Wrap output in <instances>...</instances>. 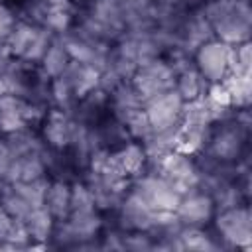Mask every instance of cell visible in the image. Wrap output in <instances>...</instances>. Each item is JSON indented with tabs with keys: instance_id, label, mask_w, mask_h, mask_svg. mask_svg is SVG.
Wrapping results in <instances>:
<instances>
[{
	"instance_id": "6da1fadb",
	"label": "cell",
	"mask_w": 252,
	"mask_h": 252,
	"mask_svg": "<svg viewBox=\"0 0 252 252\" xmlns=\"http://www.w3.org/2000/svg\"><path fill=\"white\" fill-rule=\"evenodd\" d=\"M197 8L211 24L217 39L228 45L250 41V33H252L250 0H203Z\"/></svg>"
},
{
	"instance_id": "7a4b0ae2",
	"label": "cell",
	"mask_w": 252,
	"mask_h": 252,
	"mask_svg": "<svg viewBox=\"0 0 252 252\" xmlns=\"http://www.w3.org/2000/svg\"><path fill=\"white\" fill-rule=\"evenodd\" d=\"M250 132V110L238 108L228 118L213 124L205 154L222 163H238L244 158Z\"/></svg>"
},
{
	"instance_id": "3957f363",
	"label": "cell",
	"mask_w": 252,
	"mask_h": 252,
	"mask_svg": "<svg viewBox=\"0 0 252 252\" xmlns=\"http://www.w3.org/2000/svg\"><path fill=\"white\" fill-rule=\"evenodd\" d=\"M213 232L217 234L222 248L248 250L252 244V213L248 205L217 211L213 217Z\"/></svg>"
},
{
	"instance_id": "277c9868",
	"label": "cell",
	"mask_w": 252,
	"mask_h": 252,
	"mask_svg": "<svg viewBox=\"0 0 252 252\" xmlns=\"http://www.w3.org/2000/svg\"><path fill=\"white\" fill-rule=\"evenodd\" d=\"M128 191L142 199L154 211H175L181 195L171 187V183L154 169H144L128 181Z\"/></svg>"
},
{
	"instance_id": "5b68a950",
	"label": "cell",
	"mask_w": 252,
	"mask_h": 252,
	"mask_svg": "<svg viewBox=\"0 0 252 252\" xmlns=\"http://www.w3.org/2000/svg\"><path fill=\"white\" fill-rule=\"evenodd\" d=\"M148 169H154L158 171L161 177H165L171 187L183 197L191 191H199V177H201V171H199V165H197V159L195 156H189V154H183V152H169L165 154L159 161H156L154 165H146Z\"/></svg>"
},
{
	"instance_id": "8992f818",
	"label": "cell",
	"mask_w": 252,
	"mask_h": 252,
	"mask_svg": "<svg viewBox=\"0 0 252 252\" xmlns=\"http://www.w3.org/2000/svg\"><path fill=\"white\" fill-rule=\"evenodd\" d=\"M57 39L65 45L71 59L87 63V65H91L98 71L106 65L108 55H110V47H112V43H106V41L87 33L77 24L71 30H67L65 33L57 35Z\"/></svg>"
},
{
	"instance_id": "52a82bcc",
	"label": "cell",
	"mask_w": 252,
	"mask_h": 252,
	"mask_svg": "<svg viewBox=\"0 0 252 252\" xmlns=\"http://www.w3.org/2000/svg\"><path fill=\"white\" fill-rule=\"evenodd\" d=\"M132 85L136 87L142 100L146 102L165 91L175 89V71L163 57H156L152 61L142 63L136 69L132 77Z\"/></svg>"
},
{
	"instance_id": "ba28073f",
	"label": "cell",
	"mask_w": 252,
	"mask_h": 252,
	"mask_svg": "<svg viewBox=\"0 0 252 252\" xmlns=\"http://www.w3.org/2000/svg\"><path fill=\"white\" fill-rule=\"evenodd\" d=\"M228 53H230V45L213 37L209 41H205L195 53H193V63L195 69L203 75V79L211 85V83H222L226 79V75L230 73L228 69Z\"/></svg>"
},
{
	"instance_id": "9c48e42d",
	"label": "cell",
	"mask_w": 252,
	"mask_h": 252,
	"mask_svg": "<svg viewBox=\"0 0 252 252\" xmlns=\"http://www.w3.org/2000/svg\"><path fill=\"white\" fill-rule=\"evenodd\" d=\"M175 33V47L187 51V53H195L205 41L213 39V28L207 22V18L201 14L199 8H187L177 24V28L173 30Z\"/></svg>"
},
{
	"instance_id": "30bf717a",
	"label": "cell",
	"mask_w": 252,
	"mask_h": 252,
	"mask_svg": "<svg viewBox=\"0 0 252 252\" xmlns=\"http://www.w3.org/2000/svg\"><path fill=\"white\" fill-rule=\"evenodd\" d=\"M183 98L175 89L165 91L150 100L144 102V112L154 130H165L173 126H181V112H183Z\"/></svg>"
},
{
	"instance_id": "8fae6325",
	"label": "cell",
	"mask_w": 252,
	"mask_h": 252,
	"mask_svg": "<svg viewBox=\"0 0 252 252\" xmlns=\"http://www.w3.org/2000/svg\"><path fill=\"white\" fill-rule=\"evenodd\" d=\"M217 209L205 191H191L183 195L175 207V215L183 226H209Z\"/></svg>"
},
{
	"instance_id": "7c38bea8",
	"label": "cell",
	"mask_w": 252,
	"mask_h": 252,
	"mask_svg": "<svg viewBox=\"0 0 252 252\" xmlns=\"http://www.w3.org/2000/svg\"><path fill=\"white\" fill-rule=\"evenodd\" d=\"M116 215V226L122 230H146L154 226L156 211L150 209L142 199H138L134 193L126 191L120 207L114 211Z\"/></svg>"
},
{
	"instance_id": "4fadbf2b",
	"label": "cell",
	"mask_w": 252,
	"mask_h": 252,
	"mask_svg": "<svg viewBox=\"0 0 252 252\" xmlns=\"http://www.w3.org/2000/svg\"><path fill=\"white\" fill-rule=\"evenodd\" d=\"M140 110H144V100L132 81H124L108 93V114L114 120L126 124Z\"/></svg>"
},
{
	"instance_id": "5bb4252c",
	"label": "cell",
	"mask_w": 252,
	"mask_h": 252,
	"mask_svg": "<svg viewBox=\"0 0 252 252\" xmlns=\"http://www.w3.org/2000/svg\"><path fill=\"white\" fill-rule=\"evenodd\" d=\"M71 122H73V116L69 112L59 108H49L39 124L41 126L39 134L43 142L53 150L67 152L69 140H71Z\"/></svg>"
},
{
	"instance_id": "9a60e30c",
	"label": "cell",
	"mask_w": 252,
	"mask_h": 252,
	"mask_svg": "<svg viewBox=\"0 0 252 252\" xmlns=\"http://www.w3.org/2000/svg\"><path fill=\"white\" fill-rule=\"evenodd\" d=\"M26 112H28V100L24 96L10 94V93L0 94V136L18 132L30 126Z\"/></svg>"
},
{
	"instance_id": "2e32d148",
	"label": "cell",
	"mask_w": 252,
	"mask_h": 252,
	"mask_svg": "<svg viewBox=\"0 0 252 252\" xmlns=\"http://www.w3.org/2000/svg\"><path fill=\"white\" fill-rule=\"evenodd\" d=\"M112 161H114L116 169L128 179L142 173L146 169V163H148L144 148L136 140H128V142L120 144L118 148H114L112 150Z\"/></svg>"
},
{
	"instance_id": "e0dca14e",
	"label": "cell",
	"mask_w": 252,
	"mask_h": 252,
	"mask_svg": "<svg viewBox=\"0 0 252 252\" xmlns=\"http://www.w3.org/2000/svg\"><path fill=\"white\" fill-rule=\"evenodd\" d=\"M179 128L181 126H173V128H165V130H152L150 136L140 142L142 148H144L146 159H148L146 165H154L165 154L175 150L177 138H179Z\"/></svg>"
},
{
	"instance_id": "ac0fdd59",
	"label": "cell",
	"mask_w": 252,
	"mask_h": 252,
	"mask_svg": "<svg viewBox=\"0 0 252 252\" xmlns=\"http://www.w3.org/2000/svg\"><path fill=\"white\" fill-rule=\"evenodd\" d=\"M61 75L69 81V85L73 87V91H75L79 100L85 98L91 91H94L98 87V79H100V71L98 69H94V67H91L87 63L75 61V59L69 61L67 69Z\"/></svg>"
},
{
	"instance_id": "d6986e66",
	"label": "cell",
	"mask_w": 252,
	"mask_h": 252,
	"mask_svg": "<svg viewBox=\"0 0 252 252\" xmlns=\"http://www.w3.org/2000/svg\"><path fill=\"white\" fill-rule=\"evenodd\" d=\"M43 207L53 215L55 220L67 219L71 213V181L51 177L43 197Z\"/></svg>"
},
{
	"instance_id": "ffe728a7",
	"label": "cell",
	"mask_w": 252,
	"mask_h": 252,
	"mask_svg": "<svg viewBox=\"0 0 252 252\" xmlns=\"http://www.w3.org/2000/svg\"><path fill=\"white\" fill-rule=\"evenodd\" d=\"M77 22V8L75 2H47L43 28H47L55 37L71 30Z\"/></svg>"
},
{
	"instance_id": "44dd1931",
	"label": "cell",
	"mask_w": 252,
	"mask_h": 252,
	"mask_svg": "<svg viewBox=\"0 0 252 252\" xmlns=\"http://www.w3.org/2000/svg\"><path fill=\"white\" fill-rule=\"evenodd\" d=\"M181 246L183 250H193V252H215L222 250L217 234L209 230L207 226H183L179 232Z\"/></svg>"
},
{
	"instance_id": "7402d4cb",
	"label": "cell",
	"mask_w": 252,
	"mask_h": 252,
	"mask_svg": "<svg viewBox=\"0 0 252 252\" xmlns=\"http://www.w3.org/2000/svg\"><path fill=\"white\" fill-rule=\"evenodd\" d=\"M24 224L32 242H49L55 226V219L43 205H39L30 211V215L24 219Z\"/></svg>"
},
{
	"instance_id": "603a6c76",
	"label": "cell",
	"mask_w": 252,
	"mask_h": 252,
	"mask_svg": "<svg viewBox=\"0 0 252 252\" xmlns=\"http://www.w3.org/2000/svg\"><path fill=\"white\" fill-rule=\"evenodd\" d=\"M69 61H71V57H69L65 45L55 37V39L51 41V45L47 47V51H45V55L41 57V61H39L37 67H39V73H41L45 79H55V77H59V75L67 69Z\"/></svg>"
},
{
	"instance_id": "cb8c5ba5",
	"label": "cell",
	"mask_w": 252,
	"mask_h": 252,
	"mask_svg": "<svg viewBox=\"0 0 252 252\" xmlns=\"http://www.w3.org/2000/svg\"><path fill=\"white\" fill-rule=\"evenodd\" d=\"M207 81L203 79V75L193 67L189 69H183L175 75V91L179 93V96L183 100H195V98H201L207 91Z\"/></svg>"
},
{
	"instance_id": "d4e9b609",
	"label": "cell",
	"mask_w": 252,
	"mask_h": 252,
	"mask_svg": "<svg viewBox=\"0 0 252 252\" xmlns=\"http://www.w3.org/2000/svg\"><path fill=\"white\" fill-rule=\"evenodd\" d=\"M228 89L232 108H250L252 100V79L250 73H228L226 79L222 81Z\"/></svg>"
},
{
	"instance_id": "484cf974",
	"label": "cell",
	"mask_w": 252,
	"mask_h": 252,
	"mask_svg": "<svg viewBox=\"0 0 252 252\" xmlns=\"http://www.w3.org/2000/svg\"><path fill=\"white\" fill-rule=\"evenodd\" d=\"M35 28H37L35 24H30V22L18 18V22L14 24V28H12V32L8 33V37H6V41H4L2 47H4L12 57L22 59L24 51L28 49V45H30L33 33H35Z\"/></svg>"
},
{
	"instance_id": "4316f807",
	"label": "cell",
	"mask_w": 252,
	"mask_h": 252,
	"mask_svg": "<svg viewBox=\"0 0 252 252\" xmlns=\"http://www.w3.org/2000/svg\"><path fill=\"white\" fill-rule=\"evenodd\" d=\"M53 39H55V35H53L47 28L37 26V28H35V33H33V37H32V41H30V45H28V49L24 51V55H22L20 61H24V63L30 65V67L39 65L41 57L45 55V51H47V47L51 45Z\"/></svg>"
},
{
	"instance_id": "83f0119b",
	"label": "cell",
	"mask_w": 252,
	"mask_h": 252,
	"mask_svg": "<svg viewBox=\"0 0 252 252\" xmlns=\"http://www.w3.org/2000/svg\"><path fill=\"white\" fill-rule=\"evenodd\" d=\"M49 179H51V177L45 175V177H39V179H33V181H14L12 187H14L32 207H39V205H43V197H45Z\"/></svg>"
},
{
	"instance_id": "f1b7e54d",
	"label": "cell",
	"mask_w": 252,
	"mask_h": 252,
	"mask_svg": "<svg viewBox=\"0 0 252 252\" xmlns=\"http://www.w3.org/2000/svg\"><path fill=\"white\" fill-rule=\"evenodd\" d=\"M228 69H230V73H250V69H252V45H250V41L230 45Z\"/></svg>"
},
{
	"instance_id": "f546056e",
	"label": "cell",
	"mask_w": 252,
	"mask_h": 252,
	"mask_svg": "<svg viewBox=\"0 0 252 252\" xmlns=\"http://www.w3.org/2000/svg\"><path fill=\"white\" fill-rule=\"evenodd\" d=\"M94 207V199L91 189L85 185L83 179L71 181V211H91Z\"/></svg>"
},
{
	"instance_id": "4dcf8cb0",
	"label": "cell",
	"mask_w": 252,
	"mask_h": 252,
	"mask_svg": "<svg viewBox=\"0 0 252 252\" xmlns=\"http://www.w3.org/2000/svg\"><path fill=\"white\" fill-rule=\"evenodd\" d=\"M124 250L130 252L154 250V238L146 230H124Z\"/></svg>"
},
{
	"instance_id": "1f68e13d",
	"label": "cell",
	"mask_w": 252,
	"mask_h": 252,
	"mask_svg": "<svg viewBox=\"0 0 252 252\" xmlns=\"http://www.w3.org/2000/svg\"><path fill=\"white\" fill-rule=\"evenodd\" d=\"M124 126H126V132H128L130 140H136V142H142V140H144V138H148V136H150V132L154 130L144 110H140L138 114H134V116H132Z\"/></svg>"
},
{
	"instance_id": "d6a6232c",
	"label": "cell",
	"mask_w": 252,
	"mask_h": 252,
	"mask_svg": "<svg viewBox=\"0 0 252 252\" xmlns=\"http://www.w3.org/2000/svg\"><path fill=\"white\" fill-rule=\"evenodd\" d=\"M211 102L219 104V106H224V108H232V102H230V94H228V89L224 83H211L207 85V91L205 94Z\"/></svg>"
},
{
	"instance_id": "836d02e7",
	"label": "cell",
	"mask_w": 252,
	"mask_h": 252,
	"mask_svg": "<svg viewBox=\"0 0 252 252\" xmlns=\"http://www.w3.org/2000/svg\"><path fill=\"white\" fill-rule=\"evenodd\" d=\"M16 22H18L16 12L10 6H6L4 2H0V47L4 45V41H6V37L12 32Z\"/></svg>"
},
{
	"instance_id": "e575fe53",
	"label": "cell",
	"mask_w": 252,
	"mask_h": 252,
	"mask_svg": "<svg viewBox=\"0 0 252 252\" xmlns=\"http://www.w3.org/2000/svg\"><path fill=\"white\" fill-rule=\"evenodd\" d=\"M14 217H10L8 215V211L0 205V242L8 236V232H10V228H12V224H14Z\"/></svg>"
},
{
	"instance_id": "d590c367",
	"label": "cell",
	"mask_w": 252,
	"mask_h": 252,
	"mask_svg": "<svg viewBox=\"0 0 252 252\" xmlns=\"http://www.w3.org/2000/svg\"><path fill=\"white\" fill-rule=\"evenodd\" d=\"M158 4H167V6H185L183 0H154Z\"/></svg>"
},
{
	"instance_id": "8d00e7d4",
	"label": "cell",
	"mask_w": 252,
	"mask_h": 252,
	"mask_svg": "<svg viewBox=\"0 0 252 252\" xmlns=\"http://www.w3.org/2000/svg\"><path fill=\"white\" fill-rule=\"evenodd\" d=\"M183 2H185V6H187V8H197L203 0H183Z\"/></svg>"
},
{
	"instance_id": "74e56055",
	"label": "cell",
	"mask_w": 252,
	"mask_h": 252,
	"mask_svg": "<svg viewBox=\"0 0 252 252\" xmlns=\"http://www.w3.org/2000/svg\"><path fill=\"white\" fill-rule=\"evenodd\" d=\"M0 2H2V0H0Z\"/></svg>"
}]
</instances>
